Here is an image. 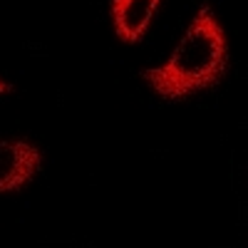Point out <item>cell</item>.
<instances>
[{
  "label": "cell",
  "mask_w": 248,
  "mask_h": 248,
  "mask_svg": "<svg viewBox=\"0 0 248 248\" xmlns=\"http://www.w3.org/2000/svg\"><path fill=\"white\" fill-rule=\"evenodd\" d=\"M159 0H112L114 32L124 43H139L149 28Z\"/></svg>",
  "instance_id": "3"
},
{
  "label": "cell",
  "mask_w": 248,
  "mask_h": 248,
  "mask_svg": "<svg viewBox=\"0 0 248 248\" xmlns=\"http://www.w3.org/2000/svg\"><path fill=\"white\" fill-rule=\"evenodd\" d=\"M5 92H13V85H10V82L0 79V94H5Z\"/></svg>",
  "instance_id": "4"
},
{
  "label": "cell",
  "mask_w": 248,
  "mask_h": 248,
  "mask_svg": "<svg viewBox=\"0 0 248 248\" xmlns=\"http://www.w3.org/2000/svg\"><path fill=\"white\" fill-rule=\"evenodd\" d=\"M229 67L223 28L209 5H201L171 57L159 67L141 70V77L167 102H184L196 92L216 87Z\"/></svg>",
  "instance_id": "1"
},
{
  "label": "cell",
  "mask_w": 248,
  "mask_h": 248,
  "mask_svg": "<svg viewBox=\"0 0 248 248\" xmlns=\"http://www.w3.org/2000/svg\"><path fill=\"white\" fill-rule=\"evenodd\" d=\"M43 167V152L23 139H0V194L20 191Z\"/></svg>",
  "instance_id": "2"
}]
</instances>
